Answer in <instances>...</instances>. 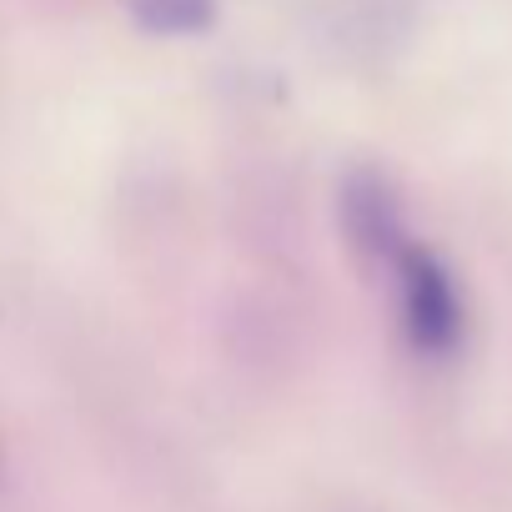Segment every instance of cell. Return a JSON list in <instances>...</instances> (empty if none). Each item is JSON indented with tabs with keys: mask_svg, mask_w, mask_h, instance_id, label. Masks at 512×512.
Listing matches in <instances>:
<instances>
[{
	"mask_svg": "<svg viewBox=\"0 0 512 512\" xmlns=\"http://www.w3.org/2000/svg\"><path fill=\"white\" fill-rule=\"evenodd\" d=\"M392 267H397L402 327H407L412 347L427 357H447L462 342V297H457L452 272L427 246H412V241H402L392 251Z\"/></svg>",
	"mask_w": 512,
	"mask_h": 512,
	"instance_id": "6da1fadb",
	"label": "cell"
},
{
	"mask_svg": "<svg viewBox=\"0 0 512 512\" xmlns=\"http://www.w3.org/2000/svg\"><path fill=\"white\" fill-rule=\"evenodd\" d=\"M131 11L151 31H201L216 16V0H131Z\"/></svg>",
	"mask_w": 512,
	"mask_h": 512,
	"instance_id": "7a4b0ae2",
	"label": "cell"
}]
</instances>
